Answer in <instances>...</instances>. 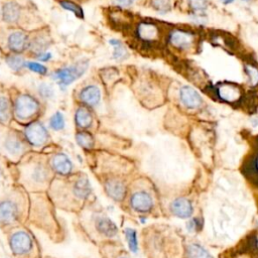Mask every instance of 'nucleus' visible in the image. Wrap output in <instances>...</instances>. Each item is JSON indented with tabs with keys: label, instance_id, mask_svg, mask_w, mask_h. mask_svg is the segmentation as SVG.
Segmentation results:
<instances>
[{
	"label": "nucleus",
	"instance_id": "ddd939ff",
	"mask_svg": "<svg viewBox=\"0 0 258 258\" xmlns=\"http://www.w3.org/2000/svg\"><path fill=\"white\" fill-rule=\"evenodd\" d=\"M130 205L136 212L147 213L153 207V200L146 191H136L131 196Z\"/></svg>",
	"mask_w": 258,
	"mask_h": 258
},
{
	"label": "nucleus",
	"instance_id": "72a5a7b5",
	"mask_svg": "<svg viewBox=\"0 0 258 258\" xmlns=\"http://www.w3.org/2000/svg\"><path fill=\"white\" fill-rule=\"evenodd\" d=\"M153 7L161 13H165L170 9L169 0H152Z\"/></svg>",
	"mask_w": 258,
	"mask_h": 258
},
{
	"label": "nucleus",
	"instance_id": "9b49d317",
	"mask_svg": "<svg viewBox=\"0 0 258 258\" xmlns=\"http://www.w3.org/2000/svg\"><path fill=\"white\" fill-rule=\"evenodd\" d=\"M196 34L191 31L174 29L169 33L168 41L176 49L189 50L196 44Z\"/></svg>",
	"mask_w": 258,
	"mask_h": 258
},
{
	"label": "nucleus",
	"instance_id": "423d86ee",
	"mask_svg": "<svg viewBox=\"0 0 258 258\" xmlns=\"http://www.w3.org/2000/svg\"><path fill=\"white\" fill-rule=\"evenodd\" d=\"M31 150L23 132L0 124V155L13 163L18 162Z\"/></svg>",
	"mask_w": 258,
	"mask_h": 258
},
{
	"label": "nucleus",
	"instance_id": "bb28decb",
	"mask_svg": "<svg viewBox=\"0 0 258 258\" xmlns=\"http://www.w3.org/2000/svg\"><path fill=\"white\" fill-rule=\"evenodd\" d=\"M109 43L113 46V59L120 61L127 57V50L120 40L112 38L109 40Z\"/></svg>",
	"mask_w": 258,
	"mask_h": 258
},
{
	"label": "nucleus",
	"instance_id": "39448f33",
	"mask_svg": "<svg viewBox=\"0 0 258 258\" xmlns=\"http://www.w3.org/2000/svg\"><path fill=\"white\" fill-rule=\"evenodd\" d=\"M8 244L17 258H41L39 243L32 232L22 225L8 230Z\"/></svg>",
	"mask_w": 258,
	"mask_h": 258
},
{
	"label": "nucleus",
	"instance_id": "473e14b6",
	"mask_svg": "<svg viewBox=\"0 0 258 258\" xmlns=\"http://www.w3.org/2000/svg\"><path fill=\"white\" fill-rule=\"evenodd\" d=\"M188 5L196 13H202L207 9L208 1L207 0H188Z\"/></svg>",
	"mask_w": 258,
	"mask_h": 258
},
{
	"label": "nucleus",
	"instance_id": "c9c22d12",
	"mask_svg": "<svg viewBox=\"0 0 258 258\" xmlns=\"http://www.w3.org/2000/svg\"><path fill=\"white\" fill-rule=\"evenodd\" d=\"M35 57L37 60L39 61H48L51 59V53L49 52H46V51H40V52H37L35 54Z\"/></svg>",
	"mask_w": 258,
	"mask_h": 258
},
{
	"label": "nucleus",
	"instance_id": "f8f14e48",
	"mask_svg": "<svg viewBox=\"0 0 258 258\" xmlns=\"http://www.w3.org/2000/svg\"><path fill=\"white\" fill-rule=\"evenodd\" d=\"M136 34L140 40L147 43H152V42L158 41L160 30L155 23L144 21V22H140L137 25Z\"/></svg>",
	"mask_w": 258,
	"mask_h": 258
},
{
	"label": "nucleus",
	"instance_id": "c756f323",
	"mask_svg": "<svg viewBox=\"0 0 258 258\" xmlns=\"http://www.w3.org/2000/svg\"><path fill=\"white\" fill-rule=\"evenodd\" d=\"M124 233H125V237H126L129 249L133 253H137V251H138V239H137L136 231L134 229L127 228V229H125Z\"/></svg>",
	"mask_w": 258,
	"mask_h": 258
},
{
	"label": "nucleus",
	"instance_id": "1a4fd4ad",
	"mask_svg": "<svg viewBox=\"0 0 258 258\" xmlns=\"http://www.w3.org/2000/svg\"><path fill=\"white\" fill-rule=\"evenodd\" d=\"M89 67L88 60H79L74 64L62 67L51 74V78L57 83L60 89H66L72 83L80 79Z\"/></svg>",
	"mask_w": 258,
	"mask_h": 258
},
{
	"label": "nucleus",
	"instance_id": "4c0bfd02",
	"mask_svg": "<svg viewBox=\"0 0 258 258\" xmlns=\"http://www.w3.org/2000/svg\"><path fill=\"white\" fill-rule=\"evenodd\" d=\"M118 4L122 5V6H130L133 4L134 0H115Z\"/></svg>",
	"mask_w": 258,
	"mask_h": 258
},
{
	"label": "nucleus",
	"instance_id": "e433bc0d",
	"mask_svg": "<svg viewBox=\"0 0 258 258\" xmlns=\"http://www.w3.org/2000/svg\"><path fill=\"white\" fill-rule=\"evenodd\" d=\"M197 228V220L196 219H191V220H189L188 222H186V229L188 230V231H194L195 229Z\"/></svg>",
	"mask_w": 258,
	"mask_h": 258
},
{
	"label": "nucleus",
	"instance_id": "2eb2a0df",
	"mask_svg": "<svg viewBox=\"0 0 258 258\" xmlns=\"http://www.w3.org/2000/svg\"><path fill=\"white\" fill-rule=\"evenodd\" d=\"M29 45V39L23 31H13L8 35L7 46L15 53L23 51Z\"/></svg>",
	"mask_w": 258,
	"mask_h": 258
},
{
	"label": "nucleus",
	"instance_id": "7ed1b4c3",
	"mask_svg": "<svg viewBox=\"0 0 258 258\" xmlns=\"http://www.w3.org/2000/svg\"><path fill=\"white\" fill-rule=\"evenodd\" d=\"M30 198L20 185L15 186L0 198V228L10 230L23 225L28 219Z\"/></svg>",
	"mask_w": 258,
	"mask_h": 258
},
{
	"label": "nucleus",
	"instance_id": "20e7f679",
	"mask_svg": "<svg viewBox=\"0 0 258 258\" xmlns=\"http://www.w3.org/2000/svg\"><path fill=\"white\" fill-rule=\"evenodd\" d=\"M28 219L30 223L46 232L55 241L60 235V226L54 214V205L46 192H35L30 198Z\"/></svg>",
	"mask_w": 258,
	"mask_h": 258
},
{
	"label": "nucleus",
	"instance_id": "ea45409f",
	"mask_svg": "<svg viewBox=\"0 0 258 258\" xmlns=\"http://www.w3.org/2000/svg\"><path fill=\"white\" fill-rule=\"evenodd\" d=\"M256 167H257V169H258V157H257V160H256Z\"/></svg>",
	"mask_w": 258,
	"mask_h": 258
},
{
	"label": "nucleus",
	"instance_id": "5701e85b",
	"mask_svg": "<svg viewBox=\"0 0 258 258\" xmlns=\"http://www.w3.org/2000/svg\"><path fill=\"white\" fill-rule=\"evenodd\" d=\"M12 117V103L6 96L0 95V124L9 125Z\"/></svg>",
	"mask_w": 258,
	"mask_h": 258
},
{
	"label": "nucleus",
	"instance_id": "f704fd0d",
	"mask_svg": "<svg viewBox=\"0 0 258 258\" xmlns=\"http://www.w3.org/2000/svg\"><path fill=\"white\" fill-rule=\"evenodd\" d=\"M38 92H39V95L42 98L49 99V98H51L53 96V89H52V87L50 85H48V84H45V83H42L41 85H39Z\"/></svg>",
	"mask_w": 258,
	"mask_h": 258
},
{
	"label": "nucleus",
	"instance_id": "a19ab883",
	"mask_svg": "<svg viewBox=\"0 0 258 258\" xmlns=\"http://www.w3.org/2000/svg\"><path fill=\"white\" fill-rule=\"evenodd\" d=\"M2 174V169H1V167H0V175Z\"/></svg>",
	"mask_w": 258,
	"mask_h": 258
},
{
	"label": "nucleus",
	"instance_id": "aec40b11",
	"mask_svg": "<svg viewBox=\"0 0 258 258\" xmlns=\"http://www.w3.org/2000/svg\"><path fill=\"white\" fill-rule=\"evenodd\" d=\"M95 229L107 238H112L118 233V228L115 223L107 217H98L95 220Z\"/></svg>",
	"mask_w": 258,
	"mask_h": 258
},
{
	"label": "nucleus",
	"instance_id": "4468645a",
	"mask_svg": "<svg viewBox=\"0 0 258 258\" xmlns=\"http://www.w3.org/2000/svg\"><path fill=\"white\" fill-rule=\"evenodd\" d=\"M179 98L181 103L188 109H197L203 102L200 94L189 86H183L180 88Z\"/></svg>",
	"mask_w": 258,
	"mask_h": 258
},
{
	"label": "nucleus",
	"instance_id": "393cba45",
	"mask_svg": "<svg viewBox=\"0 0 258 258\" xmlns=\"http://www.w3.org/2000/svg\"><path fill=\"white\" fill-rule=\"evenodd\" d=\"M77 143L84 149L90 150L94 146V138L92 134L86 130H81L76 134Z\"/></svg>",
	"mask_w": 258,
	"mask_h": 258
},
{
	"label": "nucleus",
	"instance_id": "0eeeda50",
	"mask_svg": "<svg viewBox=\"0 0 258 258\" xmlns=\"http://www.w3.org/2000/svg\"><path fill=\"white\" fill-rule=\"evenodd\" d=\"M40 103L29 94H19L12 103V115L22 126L36 121L40 115Z\"/></svg>",
	"mask_w": 258,
	"mask_h": 258
},
{
	"label": "nucleus",
	"instance_id": "4be33fe9",
	"mask_svg": "<svg viewBox=\"0 0 258 258\" xmlns=\"http://www.w3.org/2000/svg\"><path fill=\"white\" fill-rule=\"evenodd\" d=\"M105 190L107 195L115 200V201H122L126 195V187L123 182L116 180V179H109L105 182Z\"/></svg>",
	"mask_w": 258,
	"mask_h": 258
},
{
	"label": "nucleus",
	"instance_id": "cd10ccee",
	"mask_svg": "<svg viewBox=\"0 0 258 258\" xmlns=\"http://www.w3.org/2000/svg\"><path fill=\"white\" fill-rule=\"evenodd\" d=\"M58 3L61 6V8L74 13L78 18H83L84 17L83 9L77 3L73 2V1H70V0H59Z\"/></svg>",
	"mask_w": 258,
	"mask_h": 258
},
{
	"label": "nucleus",
	"instance_id": "7c9ffc66",
	"mask_svg": "<svg viewBox=\"0 0 258 258\" xmlns=\"http://www.w3.org/2000/svg\"><path fill=\"white\" fill-rule=\"evenodd\" d=\"M25 68L31 71L32 73H35L40 76H45L47 74V69L45 66L41 64L40 62L37 61H26L25 62Z\"/></svg>",
	"mask_w": 258,
	"mask_h": 258
},
{
	"label": "nucleus",
	"instance_id": "412c9836",
	"mask_svg": "<svg viewBox=\"0 0 258 258\" xmlns=\"http://www.w3.org/2000/svg\"><path fill=\"white\" fill-rule=\"evenodd\" d=\"M75 124L80 130H87L93 124V115L90 110L85 107H79L75 112Z\"/></svg>",
	"mask_w": 258,
	"mask_h": 258
},
{
	"label": "nucleus",
	"instance_id": "b1692460",
	"mask_svg": "<svg viewBox=\"0 0 258 258\" xmlns=\"http://www.w3.org/2000/svg\"><path fill=\"white\" fill-rule=\"evenodd\" d=\"M186 256L187 258H213L208 250L197 243H192L187 246Z\"/></svg>",
	"mask_w": 258,
	"mask_h": 258
},
{
	"label": "nucleus",
	"instance_id": "2f4dec72",
	"mask_svg": "<svg viewBox=\"0 0 258 258\" xmlns=\"http://www.w3.org/2000/svg\"><path fill=\"white\" fill-rule=\"evenodd\" d=\"M245 71L248 76V80L252 86L258 84V69L250 63L245 64Z\"/></svg>",
	"mask_w": 258,
	"mask_h": 258
},
{
	"label": "nucleus",
	"instance_id": "79ce46f5",
	"mask_svg": "<svg viewBox=\"0 0 258 258\" xmlns=\"http://www.w3.org/2000/svg\"><path fill=\"white\" fill-rule=\"evenodd\" d=\"M121 258H125V257H121Z\"/></svg>",
	"mask_w": 258,
	"mask_h": 258
},
{
	"label": "nucleus",
	"instance_id": "f257e3e1",
	"mask_svg": "<svg viewBox=\"0 0 258 258\" xmlns=\"http://www.w3.org/2000/svg\"><path fill=\"white\" fill-rule=\"evenodd\" d=\"M14 164L16 165L15 176L18 185L32 194L46 192L55 177L49 165L48 155L36 150L28 151Z\"/></svg>",
	"mask_w": 258,
	"mask_h": 258
},
{
	"label": "nucleus",
	"instance_id": "6ab92c4d",
	"mask_svg": "<svg viewBox=\"0 0 258 258\" xmlns=\"http://www.w3.org/2000/svg\"><path fill=\"white\" fill-rule=\"evenodd\" d=\"M217 93L221 99L228 101V102L237 101L241 96L240 88L232 83L220 84L217 88Z\"/></svg>",
	"mask_w": 258,
	"mask_h": 258
},
{
	"label": "nucleus",
	"instance_id": "dca6fc26",
	"mask_svg": "<svg viewBox=\"0 0 258 258\" xmlns=\"http://www.w3.org/2000/svg\"><path fill=\"white\" fill-rule=\"evenodd\" d=\"M79 99L86 106L96 107L101 101L100 89L95 85L86 86L81 90L79 94Z\"/></svg>",
	"mask_w": 258,
	"mask_h": 258
},
{
	"label": "nucleus",
	"instance_id": "a211bd4d",
	"mask_svg": "<svg viewBox=\"0 0 258 258\" xmlns=\"http://www.w3.org/2000/svg\"><path fill=\"white\" fill-rule=\"evenodd\" d=\"M1 17L7 23H16L21 17V8L14 1H7L1 7Z\"/></svg>",
	"mask_w": 258,
	"mask_h": 258
},
{
	"label": "nucleus",
	"instance_id": "6e6552de",
	"mask_svg": "<svg viewBox=\"0 0 258 258\" xmlns=\"http://www.w3.org/2000/svg\"><path fill=\"white\" fill-rule=\"evenodd\" d=\"M23 134L29 146L34 150H44L51 144V137L47 129L37 120L24 126Z\"/></svg>",
	"mask_w": 258,
	"mask_h": 258
},
{
	"label": "nucleus",
	"instance_id": "58836bf2",
	"mask_svg": "<svg viewBox=\"0 0 258 258\" xmlns=\"http://www.w3.org/2000/svg\"><path fill=\"white\" fill-rule=\"evenodd\" d=\"M224 4H229V3H232L234 0H221Z\"/></svg>",
	"mask_w": 258,
	"mask_h": 258
},
{
	"label": "nucleus",
	"instance_id": "c85d7f7f",
	"mask_svg": "<svg viewBox=\"0 0 258 258\" xmlns=\"http://www.w3.org/2000/svg\"><path fill=\"white\" fill-rule=\"evenodd\" d=\"M64 117L62 115V113H60L59 111L55 112L50 118H49V121H48V125L49 127L54 130V131H59V130H62L64 128Z\"/></svg>",
	"mask_w": 258,
	"mask_h": 258
},
{
	"label": "nucleus",
	"instance_id": "f03ea898",
	"mask_svg": "<svg viewBox=\"0 0 258 258\" xmlns=\"http://www.w3.org/2000/svg\"><path fill=\"white\" fill-rule=\"evenodd\" d=\"M46 194L54 207L67 212H73L80 203L90 197L92 187L85 174L72 173L68 176L55 175Z\"/></svg>",
	"mask_w": 258,
	"mask_h": 258
},
{
	"label": "nucleus",
	"instance_id": "a878e982",
	"mask_svg": "<svg viewBox=\"0 0 258 258\" xmlns=\"http://www.w3.org/2000/svg\"><path fill=\"white\" fill-rule=\"evenodd\" d=\"M5 61L7 63V66L13 71V72H20L22 71V69L25 68V60L22 56L18 55L17 53H13V54H9L6 56Z\"/></svg>",
	"mask_w": 258,
	"mask_h": 258
},
{
	"label": "nucleus",
	"instance_id": "9d476101",
	"mask_svg": "<svg viewBox=\"0 0 258 258\" xmlns=\"http://www.w3.org/2000/svg\"><path fill=\"white\" fill-rule=\"evenodd\" d=\"M49 165L57 176H68L73 173L74 164L71 159L62 152L53 151L50 155H48Z\"/></svg>",
	"mask_w": 258,
	"mask_h": 258
},
{
	"label": "nucleus",
	"instance_id": "f3484780",
	"mask_svg": "<svg viewBox=\"0 0 258 258\" xmlns=\"http://www.w3.org/2000/svg\"><path fill=\"white\" fill-rule=\"evenodd\" d=\"M170 210L174 216L180 219L189 218L194 212V208L190 201L185 198L175 199L170 205Z\"/></svg>",
	"mask_w": 258,
	"mask_h": 258
}]
</instances>
